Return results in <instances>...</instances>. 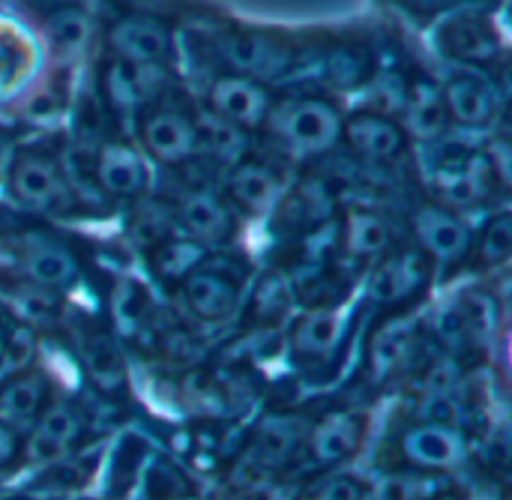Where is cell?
<instances>
[{
    "mask_svg": "<svg viewBox=\"0 0 512 500\" xmlns=\"http://www.w3.org/2000/svg\"><path fill=\"white\" fill-rule=\"evenodd\" d=\"M342 108L327 93H291L273 99L261 126L270 144L291 159H318L342 141Z\"/></svg>",
    "mask_w": 512,
    "mask_h": 500,
    "instance_id": "6da1fadb",
    "label": "cell"
},
{
    "mask_svg": "<svg viewBox=\"0 0 512 500\" xmlns=\"http://www.w3.org/2000/svg\"><path fill=\"white\" fill-rule=\"evenodd\" d=\"M360 321L363 309L351 303L336 309H297L285 333V348L297 372H303L309 381L336 378Z\"/></svg>",
    "mask_w": 512,
    "mask_h": 500,
    "instance_id": "7a4b0ae2",
    "label": "cell"
},
{
    "mask_svg": "<svg viewBox=\"0 0 512 500\" xmlns=\"http://www.w3.org/2000/svg\"><path fill=\"white\" fill-rule=\"evenodd\" d=\"M213 48L228 72L255 78L261 84L288 81L300 72V66L309 63L303 45L291 33L258 24H222L216 30Z\"/></svg>",
    "mask_w": 512,
    "mask_h": 500,
    "instance_id": "3957f363",
    "label": "cell"
},
{
    "mask_svg": "<svg viewBox=\"0 0 512 500\" xmlns=\"http://www.w3.org/2000/svg\"><path fill=\"white\" fill-rule=\"evenodd\" d=\"M3 183L9 198L33 216L69 219L81 207V195L72 186L63 159L39 144L15 147Z\"/></svg>",
    "mask_w": 512,
    "mask_h": 500,
    "instance_id": "277c9868",
    "label": "cell"
},
{
    "mask_svg": "<svg viewBox=\"0 0 512 500\" xmlns=\"http://www.w3.org/2000/svg\"><path fill=\"white\" fill-rule=\"evenodd\" d=\"M429 186L432 201L453 213H465L495 204L507 186V177L504 165H498L489 150L447 144L429 165Z\"/></svg>",
    "mask_w": 512,
    "mask_h": 500,
    "instance_id": "5b68a950",
    "label": "cell"
},
{
    "mask_svg": "<svg viewBox=\"0 0 512 500\" xmlns=\"http://www.w3.org/2000/svg\"><path fill=\"white\" fill-rule=\"evenodd\" d=\"M249 288V267L240 255H207L177 288L183 309L198 324H222L240 312Z\"/></svg>",
    "mask_w": 512,
    "mask_h": 500,
    "instance_id": "8992f818",
    "label": "cell"
},
{
    "mask_svg": "<svg viewBox=\"0 0 512 500\" xmlns=\"http://www.w3.org/2000/svg\"><path fill=\"white\" fill-rule=\"evenodd\" d=\"M366 300L378 309L393 312H411L414 303L429 291L435 264L411 243L396 240L366 273Z\"/></svg>",
    "mask_w": 512,
    "mask_h": 500,
    "instance_id": "52a82bcc",
    "label": "cell"
},
{
    "mask_svg": "<svg viewBox=\"0 0 512 500\" xmlns=\"http://www.w3.org/2000/svg\"><path fill=\"white\" fill-rule=\"evenodd\" d=\"M435 45L462 69H495L507 57V36L489 9H450L438 18Z\"/></svg>",
    "mask_w": 512,
    "mask_h": 500,
    "instance_id": "ba28073f",
    "label": "cell"
},
{
    "mask_svg": "<svg viewBox=\"0 0 512 500\" xmlns=\"http://www.w3.org/2000/svg\"><path fill=\"white\" fill-rule=\"evenodd\" d=\"M306 432H309V423L297 414L279 411V414L264 417L249 435V444L234 471L237 477L234 483L246 486L255 480H273V477L288 474L303 456Z\"/></svg>",
    "mask_w": 512,
    "mask_h": 500,
    "instance_id": "9c48e42d",
    "label": "cell"
},
{
    "mask_svg": "<svg viewBox=\"0 0 512 500\" xmlns=\"http://www.w3.org/2000/svg\"><path fill=\"white\" fill-rule=\"evenodd\" d=\"M135 138L147 159L168 168H180L198 156L192 108L177 102L174 90L135 114Z\"/></svg>",
    "mask_w": 512,
    "mask_h": 500,
    "instance_id": "30bf717a",
    "label": "cell"
},
{
    "mask_svg": "<svg viewBox=\"0 0 512 500\" xmlns=\"http://www.w3.org/2000/svg\"><path fill=\"white\" fill-rule=\"evenodd\" d=\"M9 243L12 264L18 279L42 288V291H66L81 279V264L75 249L60 240V234L45 228H24L3 237Z\"/></svg>",
    "mask_w": 512,
    "mask_h": 500,
    "instance_id": "8fae6325",
    "label": "cell"
},
{
    "mask_svg": "<svg viewBox=\"0 0 512 500\" xmlns=\"http://www.w3.org/2000/svg\"><path fill=\"white\" fill-rule=\"evenodd\" d=\"M396 243L393 225L384 213L348 204L336 216V267L354 279L366 273Z\"/></svg>",
    "mask_w": 512,
    "mask_h": 500,
    "instance_id": "7c38bea8",
    "label": "cell"
},
{
    "mask_svg": "<svg viewBox=\"0 0 512 500\" xmlns=\"http://www.w3.org/2000/svg\"><path fill=\"white\" fill-rule=\"evenodd\" d=\"M336 216H339V198H336L333 186L318 174H303L300 180L285 186L282 198L276 201V207L270 213V222L279 237L294 243V240L336 222Z\"/></svg>",
    "mask_w": 512,
    "mask_h": 500,
    "instance_id": "4fadbf2b",
    "label": "cell"
},
{
    "mask_svg": "<svg viewBox=\"0 0 512 500\" xmlns=\"http://www.w3.org/2000/svg\"><path fill=\"white\" fill-rule=\"evenodd\" d=\"M408 234L411 243L435 264V267H456L465 261L471 246V228L468 222L441 207L432 198L414 201L408 210Z\"/></svg>",
    "mask_w": 512,
    "mask_h": 500,
    "instance_id": "5bb4252c",
    "label": "cell"
},
{
    "mask_svg": "<svg viewBox=\"0 0 512 500\" xmlns=\"http://www.w3.org/2000/svg\"><path fill=\"white\" fill-rule=\"evenodd\" d=\"M171 69L168 66H150V63H129L120 57L105 54L99 69V90L108 108L120 114H138L159 96L171 90Z\"/></svg>",
    "mask_w": 512,
    "mask_h": 500,
    "instance_id": "9a60e30c",
    "label": "cell"
},
{
    "mask_svg": "<svg viewBox=\"0 0 512 500\" xmlns=\"http://www.w3.org/2000/svg\"><path fill=\"white\" fill-rule=\"evenodd\" d=\"M78 366L90 387L114 402L129 396V366L120 348V339L108 327V321L90 318L78 330Z\"/></svg>",
    "mask_w": 512,
    "mask_h": 500,
    "instance_id": "2e32d148",
    "label": "cell"
},
{
    "mask_svg": "<svg viewBox=\"0 0 512 500\" xmlns=\"http://www.w3.org/2000/svg\"><path fill=\"white\" fill-rule=\"evenodd\" d=\"M423 348V330L408 312L387 315L378 324L366 345V375L375 387L393 384L411 366H417V354Z\"/></svg>",
    "mask_w": 512,
    "mask_h": 500,
    "instance_id": "e0dca14e",
    "label": "cell"
},
{
    "mask_svg": "<svg viewBox=\"0 0 512 500\" xmlns=\"http://www.w3.org/2000/svg\"><path fill=\"white\" fill-rule=\"evenodd\" d=\"M339 144H345L348 153L360 159L363 165L381 168V165H396L399 159H405L411 147V135L405 132L399 117L360 108V111L345 114Z\"/></svg>",
    "mask_w": 512,
    "mask_h": 500,
    "instance_id": "ac0fdd59",
    "label": "cell"
},
{
    "mask_svg": "<svg viewBox=\"0 0 512 500\" xmlns=\"http://www.w3.org/2000/svg\"><path fill=\"white\" fill-rule=\"evenodd\" d=\"M441 102L447 120L462 129H486L504 114V87L483 72L459 69L441 84Z\"/></svg>",
    "mask_w": 512,
    "mask_h": 500,
    "instance_id": "d6986e66",
    "label": "cell"
},
{
    "mask_svg": "<svg viewBox=\"0 0 512 500\" xmlns=\"http://www.w3.org/2000/svg\"><path fill=\"white\" fill-rule=\"evenodd\" d=\"M87 429L84 408L75 402H48V408L36 417V423L21 435V459L27 465H51L78 450Z\"/></svg>",
    "mask_w": 512,
    "mask_h": 500,
    "instance_id": "ffe728a7",
    "label": "cell"
},
{
    "mask_svg": "<svg viewBox=\"0 0 512 500\" xmlns=\"http://www.w3.org/2000/svg\"><path fill=\"white\" fill-rule=\"evenodd\" d=\"M396 453L408 471L417 474H450L465 465L468 459V438L462 429H447V426H429V423H414L399 432L396 438Z\"/></svg>",
    "mask_w": 512,
    "mask_h": 500,
    "instance_id": "44dd1931",
    "label": "cell"
},
{
    "mask_svg": "<svg viewBox=\"0 0 512 500\" xmlns=\"http://www.w3.org/2000/svg\"><path fill=\"white\" fill-rule=\"evenodd\" d=\"M285 174L264 159L243 156L240 162L225 168L222 195L231 204V210L243 219H264L273 213L276 201L285 192Z\"/></svg>",
    "mask_w": 512,
    "mask_h": 500,
    "instance_id": "7402d4cb",
    "label": "cell"
},
{
    "mask_svg": "<svg viewBox=\"0 0 512 500\" xmlns=\"http://www.w3.org/2000/svg\"><path fill=\"white\" fill-rule=\"evenodd\" d=\"M174 219L180 231L192 240H198L204 249L210 246H228L237 237V213L225 201L219 189L210 186H192L180 192L171 201Z\"/></svg>",
    "mask_w": 512,
    "mask_h": 500,
    "instance_id": "603a6c76",
    "label": "cell"
},
{
    "mask_svg": "<svg viewBox=\"0 0 512 500\" xmlns=\"http://www.w3.org/2000/svg\"><path fill=\"white\" fill-rule=\"evenodd\" d=\"M366 429H369V417L363 411H351V408L330 411L321 420L309 423L300 459H306L312 471H330L360 453L366 441Z\"/></svg>",
    "mask_w": 512,
    "mask_h": 500,
    "instance_id": "cb8c5ba5",
    "label": "cell"
},
{
    "mask_svg": "<svg viewBox=\"0 0 512 500\" xmlns=\"http://www.w3.org/2000/svg\"><path fill=\"white\" fill-rule=\"evenodd\" d=\"M273 90L255 78L237 75V72H219L204 96V105L219 114L222 120H228L231 126H237L240 132H261L270 108H273Z\"/></svg>",
    "mask_w": 512,
    "mask_h": 500,
    "instance_id": "d4e9b609",
    "label": "cell"
},
{
    "mask_svg": "<svg viewBox=\"0 0 512 500\" xmlns=\"http://www.w3.org/2000/svg\"><path fill=\"white\" fill-rule=\"evenodd\" d=\"M105 48L111 57L129 63L168 66L174 63V33L165 21L153 15H123L105 30Z\"/></svg>",
    "mask_w": 512,
    "mask_h": 500,
    "instance_id": "484cf974",
    "label": "cell"
},
{
    "mask_svg": "<svg viewBox=\"0 0 512 500\" xmlns=\"http://www.w3.org/2000/svg\"><path fill=\"white\" fill-rule=\"evenodd\" d=\"M93 183L99 186L102 195L117 198V201H138L150 192V165L147 156L123 141L111 138L102 141L93 153Z\"/></svg>",
    "mask_w": 512,
    "mask_h": 500,
    "instance_id": "4316f807",
    "label": "cell"
},
{
    "mask_svg": "<svg viewBox=\"0 0 512 500\" xmlns=\"http://www.w3.org/2000/svg\"><path fill=\"white\" fill-rule=\"evenodd\" d=\"M243 327L255 336L279 333L297 315V297L288 273L282 267H270L255 276L243 297Z\"/></svg>",
    "mask_w": 512,
    "mask_h": 500,
    "instance_id": "83f0119b",
    "label": "cell"
},
{
    "mask_svg": "<svg viewBox=\"0 0 512 500\" xmlns=\"http://www.w3.org/2000/svg\"><path fill=\"white\" fill-rule=\"evenodd\" d=\"M318 81L333 93H357L366 90L381 69L372 45L366 42H330L318 51L315 63Z\"/></svg>",
    "mask_w": 512,
    "mask_h": 500,
    "instance_id": "f1b7e54d",
    "label": "cell"
},
{
    "mask_svg": "<svg viewBox=\"0 0 512 500\" xmlns=\"http://www.w3.org/2000/svg\"><path fill=\"white\" fill-rule=\"evenodd\" d=\"M51 393V378L36 366L0 381V423H6L15 432H27L36 423V417L48 408Z\"/></svg>",
    "mask_w": 512,
    "mask_h": 500,
    "instance_id": "f546056e",
    "label": "cell"
},
{
    "mask_svg": "<svg viewBox=\"0 0 512 500\" xmlns=\"http://www.w3.org/2000/svg\"><path fill=\"white\" fill-rule=\"evenodd\" d=\"M144 252V261H147V270L153 276L156 285L168 288V291H177L183 285V279L210 255L198 240L186 237L183 231L141 249Z\"/></svg>",
    "mask_w": 512,
    "mask_h": 500,
    "instance_id": "4dcf8cb0",
    "label": "cell"
},
{
    "mask_svg": "<svg viewBox=\"0 0 512 500\" xmlns=\"http://www.w3.org/2000/svg\"><path fill=\"white\" fill-rule=\"evenodd\" d=\"M108 306H111V321L108 327L114 330V336L123 339H138L141 333H147L156 321V303H153V291L147 285H141L138 279H120L111 294H108Z\"/></svg>",
    "mask_w": 512,
    "mask_h": 500,
    "instance_id": "1f68e13d",
    "label": "cell"
},
{
    "mask_svg": "<svg viewBox=\"0 0 512 500\" xmlns=\"http://www.w3.org/2000/svg\"><path fill=\"white\" fill-rule=\"evenodd\" d=\"M512 258V216L510 210H495L483 222L477 234H471V246L465 255V267L477 273H495L504 270Z\"/></svg>",
    "mask_w": 512,
    "mask_h": 500,
    "instance_id": "d6a6232c",
    "label": "cell"
},
{
    "mask_svg": "<svg viewBox=\"0 0 512 500\" xmlns=\"http://www.w3.org/2000/svg\"><path fill=\"white\" fill-rule=\"evenodd\" d=\"M192 117H195L198 156H207L222 168H228L246 156V132H240L237 126H231L228 120L213 114L204 102L198 108H192Z\"/></svg>",
    "mask_w": 512,
    "mask_h": 500,
    "instance_id": "836d02e7",
    "label": "cell"
},
{
    "mask_svg": "<svg viewBox=\"0 0 512 500\" xmlns=\"http://www.w3.org/2000/svg\"><path fill=\"white\" fill-rule=\"evenodd\" d=\"M99 465V453L96 450H75L51 465L42 468L39 480L30 483V492L42 495V498H66L75 495L78 489H84L90 483V477L96 474Z\"/></svg>",
    "mask_w": 512,
    "mask_h": 500,
    "instance_id": "e575fe53",
    "label": "cell"
},
{
    "mask_svg": "<svg viewBox=\"0 0 512 500\" xmlns=\"http://www.w3.org/2000/svg\"><path fill=\"white\" fill-rule=\"evenodd\" d=\"M132 204H135V210L126 219V231H129V237H132V243L138 249H147V246H153V243H159V240H165V237L180 231L171 204L153 201L147 195L132 201Z\"/></svg>",
    "mask_w": 512,
    "mask_h": 500,
    "instance_id": "d590c367",
    "label": "cell"
},
{
    "mask_svg": "<svg viewBox=\"0 0 512 500\" xmlns=\"http://www.w3.org/2000/svg\"><path fill=\"white\" fill-rule=\"evenodd\" d=\"M45 30L48 42L63 60H72L84 54L87 39H90V18L78 6H57L45 15Z\"/></svg>",
    "mask_w": 512,
    "mask_h": 500,
    "instance_id": "8d00e7d4",
    "label": "cell"
},
{
    "mask_svg": "<svg viewBox=\"0 0 512 500\" xmlns=\"http://www.w3.org/2000/svg\"><path fill=\"white\" fill-rule=\"evenodd\" d=\"M33 60L36 54L27 36L6 18H0V96H9L27 78Z\"/></svg>",
    "mask_w": 512,
    "mask_h": 500,
    "instance_id": "74e56055",
    "label": "cell"
},
{
    "mask_svg": "<svg viewBox=\"0 0 512 500\" xmlns=\"http://www.w3.org/2000/svg\"><path fill=\"white\" fill-rule=\"evenodd\" d=\"M444 495V483L435 474H390L384 477L375 489L372 500H441Z\"/></svg>",
    "mask_w": 512,
    "mask_h": 500,
    "instance_id": "f35d334b",
    "label": "cell"
},
{
    "mask_svg": "<svg viewBox=\"0 0 512 500\" xmlns=\"http://www.w3.org/2000/svg\"><path fill=\"white\" fill-rule=\"evenodd\" d=\"M36 351H39L36 330L21 321H9L6 339H3V354H0V381L27 372L36 360Z\"/></svg>",
    "mask_w": 512,
    "mask_h": 500,
    "instance_id": "ab89813d",
    "label": "cell"
},
{
    "mask_svg": "<svg viewBox=\"0 0 512 500\" xmlns=\"http://www.w3.org/2000/svg\"><path fill=\"white\" fill-rule=\"evenodd\" d=\"M144 486L150 500H189L192 498V483L183 477L180 468H174L168 459H153L144 468Z\"/></svg>",
    "mask_w": 512,
    "mask_h": 500,
    "instance_id": "60d3db41",
    "label": "cell"
},
{
    "mask_svg": "<svg viewBox=\"0 0 512 500\" xmlns=\"http://www.w3.org/2000/svg\"><path fill=\"white\" fill-rule=\"evenodd\" d=\"M294 500H366V486L351 474H330L294 495Z\"/></svg>",
    "mask_w": 512,
    "mask_h": 500,
    "instance_id": "b9f144b4",
    "label": "cell"
},
{
    "mask_svg": "<svg viewBox=\"0 0 512 500\" xmlns=\"http://www.w3.org/2000/svg\"><path fill=\"white\" fill-rule=\"evenodd\" d=\"M396 3L420 18H441L444 12L459 6V0H396Z\"/></svg>",
    "mask_w": 512,
    "mask_h": 500,
    "instance_id": "7bdbcfd3",
    "label": "cell"
},
{
    "mask_svg": "<svg viewBox=\"0 0 512 500\" xmlns=\"http://www.w3.org/2000/svg\"><path fill=\"white\" fill-rule=\"evenodd\" d=\"M18 459H21V432L0 423V471L12 468Z\"/></svg>",
    "mask_w": 512,
    "mask_h": 500,
    "instance_id": "ee69618b",
    "label": "cell"
},
{
    "mask_svg": "<svg viewBox=\"0 0 512 500\" xmlns=\"http://www.w3.org/2000/svg\"><path fill=\"white\" fill-rule=\"evenodd\" d=\"M15 135L6 129V126H0V180H3V174H6V168H9V162H12V153H15Z\"/></svg>",
    "mask_w": 512,
    "mask_h": 500,
    "instance_id": "f6af8a7d",
    "label": "cell"
},
{
    "mask_svg": "<svg viewBox=\"0 0 512 500\" xmlns=\"http://www.w3.org/2000/svg\"><path fill=\"white\" fill-rule=\"evenodd\" d=\"M3 339H6V321L0 318V354H3Z\"/></svg>",
    "mask_w": 512,
    "mask_h": 500,
    "instance_id": "bcb514c9",
    "label": "cell"
},
{
    "mask_svg": "<svg viewBox=\"0 0 512 500\" xmlns=\"http://www.w3.org/2000/svg\"><path fill=\"white\" fill-rule=\"evenodd\" d=\"M6 234H9V231H6V216H3V213H0V240H3V237H6Z\"/></svg>",
    "mask_w": 512,
    "mask_h": 500,
    "instance_id": "7dc6e473",
    "label": "cell"
},
{
    "mask_svg": "<svg viewBox=\"0 0 512 500\" xmlns=\"http://www.w3.org/2000/svg\"><path fill=\"white\" fill-rule=\"evenodd\" d=\"M45 500H63V498H45Z\"/></svg>",
    "mask_w": 512,
    "mask_h": 500,
    "instance_id": "c3c4849f",
    "label": "cell"
}]
</instances>
